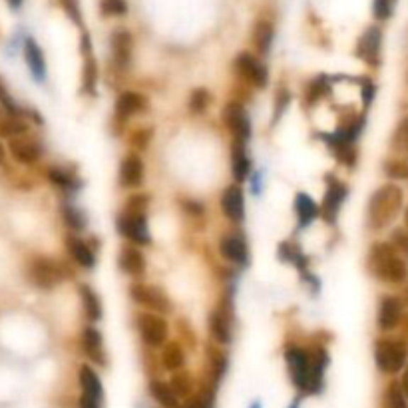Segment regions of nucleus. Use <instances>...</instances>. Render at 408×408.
I'll list each match as a JSON object with an SVG mask.
<instances>
[{
	"instance_id": "f257e3e1",
	"label": "nucleus",
	"mask_w": 408,
	"mask_h": 408,
	"mask_svg": "<svg viewBox=\"0 0 408 408\" xmlns=\"http://www.w3.org/2000/svg\"><path fill=\"white\" fill-rule=\"evenodd\" d=\"M287 368L291 380L301 392L315 395L323 390V378H325L329 355L323 347H315L311 353H307L303 347L291 345L285 351Z\"/></svg>"
},
{
	"instance_id": "f03ea898",
	"label": "nucleus",
	"mask_w": 408,
	"mask_h": 408,
	"mask_svg": "<svg viewBox=\"0 0 408 408\" xmlns=\"http://www.w3.org/2000/svg\"><path fill=\"white\" fill-rule=\"evenodd\" d=\"M367 269L370 275L388 285H404L408 281L407 259L387 241L375 243L368 249Z\"/></svg>"
},
{
	"instance_id": "7ed1b4c3",
	"label": "nucleus",
	"mask_w": 408,
	"mask_h": 408,
	"mask_svg": "<svg viewBox=\"0 0 408 408\" xmlns=\"http://www.w3.org/2000/svg\"><path fill=\"white\" fill-rule=\"evenodd\" d=\"M404 205V192L397 184H387L378 187L370 195L367 207V224L370 229L380 231L392 224L402 211Z\"/></svg>"
},
{
	"instance_id": "20e7f679",
	"label": "nucleus",
	"mask_w": 408,
	"mask_h": 408,
	"mask_svg": "<svg viewBox=\"0 0 408 408\" xmlns=\"http://www.w3.org/2000/svg\"><path fill=\"white\" fill-rule=\"evenodd\" d=\"M375 363L380 373L397 375L408 363V345L402 338H378L375 343Z\"/></svg>"
},
{
	"instance_id": "39448f33",
	"label": "nucleus",
	"mask_w": 408,
	"mask_h": 408,
	"mask_svg": "<svg viewBox=\"0 0 408 408\" xmlns=\"http://www.w3.org/2000/svg\"><path fill=\"white\" fill-rule=\"evenodd\" d=\"M130 297L138 305L150 309L155 315H170L172 313V301L160 287L148 285V283H133L130 287Z\"/></svg>"
},
{
	"instance_id": "423d86ee",
	"label": "nucleus",
	"mask_w": 408,
	"mask_h": 408,
	"mask_svg": "<svg viewBox=\"0 0 408 408\" xmlns=\"http://www.w3.org/2000/svg\"><path fill=\"white\" fill-rule=\"evenodd\" d=\"M28 281L38 289H54L62 279V265L50 257H34L28 263Z\"/></svg>"
},
{
	"instance_id": "0eeeda50",
	"label": "nucleus",
	"mask_w": 408,
	"mask_h": 408,
	"mask_svg": "<svg viewBox=\"0 0 408 408\" xmlns=\"http://www.w3.org/2000/svg\"><path fill=\"white\" fill-rule=\"evenodd\" d=\"M116 227L118 233L130 239L133 245H150V229H148V217L145 214H133V211H126L118 215L116 219Z\"/></svg>"
},
{
	"instance_id": "6e6552de",
	"label": "nucleus",
	"mask_w": 408,
	"mask_h": 408,
	"mask_svg": "<svg viewBox=\"0 0 408 408\" xmlns=\"http://www.w3.org/2000/svg\"><path fill=\"white\" fill-rule=\"evenodd\" d=\"M231 323H233V307H231V295H227L209 315V331H211V337L219 345L231 343V338H233Z\"/></svg>"
},
{
	"instance_id": "1a4fd4ad",
	"label": "nucleus",
	"mask_w": 408,
	"mask_h": 408,
	"mask_svg": "<svg viewBox=\"0 0 408 408\" xmlns=\"http://www.w3.org/2000/svg\"><path fill=\"white\" fill-rule=\"evenodd\" d=\"M138 331L148 347L158 348L165 345L170 326L163 316L155 315V313H142V315H138Z\"/></svg>"
},
{
	"instance_id": "9d476101",
	"label": "nucleus",
	"mask_w": 408,
	"mask_h": 408,
	"mask_svg": "<svg viewBox=\"0 0 408 408\" xmlns=\"http://www.w3.org/2000/svg\"><path fill=\"white\" fill-rule=\"evenodd\" d=\"M326 192L323 197V205L321 207V215L326 224H335L337 221V215L341 211V205L345 202V197L348 194V187L341 180H337L335 175H326Z\"/></svg>"
},
{
	"instance_id": "9b49d317",
	"label": "nucleus",
	"mask_w": 408,
	"mask_h": 408,
	"mask_svg": "<svg viewBox=\"0 0 408 408\" xmlns=\"http://www.w3.org/2000/svg\"><path fill=\"white\" fill-rule=\"evenodd\" d=\"M235 70L243 78L247 84H251L253 88H265L269 82V72L263 66V62L257 58L251 52H241L235 58Z\"/></svg>"
},
{
	"instance_id": "f8f14e48",
	"label": "nucleus",
	"mask_w": 408,
	"mask_h": 408,
	"mask_svg": "<svg viewBox=\"0 0 408 408\" xmlns=\"http://www.w3.org/2000/svg\"><path fill=\"white\" fill-rule=\"evenodd\" d=\"M224 120L229 128V132L233 133V140H241L247 143V140L251 138V120L247 116V110L243 108V104L229 102L225 106Z\"/></svg>"
},
{
	"instance_id": "ddd939ff",
	"label": "nucleus",
	"mask_w": 408,
	"mask_h": 408,
	"mask_svg": "<svg viewBox=\"0 0 408 408\" xmlns=\"http://www.w3.org/2000/svg\"><path fill=\"white\" fill-rule=\"evenodd\" d=\"M148 110H150V102H148V98L143 94L126 90L116 100V122H128L132 116L145 114Z\"/></svg>"
},
{
	"instance_id": "4468645a",
	"label": "nucleus",
	"mask_w": 408,
	"mask_h": 408,
	"mask_svg": "<svg viewBox=\"0 0 408 408\" xmlns=\"http://www.w3.org/2000/svg\"><path fill=\"white\" fill-rule=\"evenodd\" d=\"M380 46H382V32L378 26H370L363 32L357 42V56L365 60L368 66L377 68L380 64Z\"/></svg>"
},
{
	"instance_id": "2eb2a0df",
	"label": "nucleus",
	"mask_w": 408,
	"mask_h": 408,
	"mask_svg": "<svg viewBox=\"0 0 408 408\" xmlns=\"http://www.w3.org/2000/svg\"><path fill=\"white\" fill-rule=\"evenodd\" d=\"M110 48H112V58L118 68H130L133 54V38L126 28H118L110 36Z\"/></svg>"
},
{
	"instance_id": "dca6fc26",
	"label": "nucleus",
	"mask_w": 408,
	"mask_h": 408,
	"mask_svg": "<svg viewBox=\"0 0 408 408\" xmlns=\"http://www.w3.org/2000/svg\"><path fill=\"white\" fill-rule=\"evenodd\" d=\"M402 303L400 299L395 295H385L380 299V305H378V316L377 323L382 331H395L400 321H402Z\"/></svg>"
},
{
	"instance_id": "f3484780",
	"label": "nucleus",
	"mask_w": 408,
	"mask_h": 408,
	"mask_svg": "<svg viewBox=\"0 0 408 408\" xmlns=\"http://www.w3.org/2000/svg\"><path fill=\"white\" fill-rule=\"evenodd\" d=\"M219 253L224 259L231 261L233 265L245 267L249 263V249H247L243 235H225L219 241Z\"/></svg>"
},
{
	"instance_id": "a211bd4d",
	"label": "nucleus",
	"mask_w": 408,
	"mask_h": 408,
	"mask_svg": "<svg viewBox=\"0 0 408 408\" xmlns=\"http://www.w3.org/2000/svg\"><path fill=\"white\" fill-rule=\"evenodd\" d=\"M9 150H11L12 158L18 163H36L42 158V148L40 143L36 140H31L26 136H21V138H12L9 142Z\"/></svg>"
},
{
	"instance_id": "6ab92c4d",
	"label": "nucleus",
	"mask_w": 408,
	"mask_h": 408,
	"mask_svg": "<svg viewBox=\"0 0 408 408\" xmlns=\"http://www.w3.org/2000/svg\"><path fill=\"white\" fill-rule=\"evenodd\" d=\"M143 167L140 153H128L120 163V184L123 187H140L143 184Z\"/></svg>"
},
{
	"instance_id": "aec40b11",
	"label": "nucleus",
	"mask_w": 408,
	"mask_h": 408,
	"mask_svg": "<svg viewBox=\"0 0 408 408\" xmlns=\"http://www.w3.org/2000/svg\"><path fill=\"white\" fill-rule=\"evenodd\" d=\"M118 265L126 275L130 277H142L145 273V257L140 251V247L136 245H123L120 249V257H118Z\"/></svg>"
},
{
	"instance_id": "412c9836",
	"label": "nucleus",
	"mask_w": 408,
	"mask_h": 408,
	"mask_svg": "<svg viewBox=\"0 0 408 408\" xmlns=\"http://www.w3.org/2000/svg\"><path fill=\"white\" fill-rule=\"evenodd\" d=\"M82 347H84V353L88 355V358L92 360L94 365L98 367H106V353H104V343L102 335L96 326H86L82 331Z\"/></svg>"
},
{
	"instance_id": "4be33fe9",
	"label": "nucleus",
	"mask_w": 408,
	"mask_h": 408,
	"mask_svg": "<svg viewBox=\"0 0 408 408\" xmlns=\"http://www.w3.org/2000/svg\"><path fill=\"white\" fill-rule=\"evenodd\" d=\"M221 209L231 221H241L245 217V199L243 192L237 184L229 185L221 195Z\"/></svg>"
},
{
	"instance_id": "5701e85b",
	"label": "nucleus",
	"mask_w": 408,
	"mask_h": 408,
	"mask_svg": "<svg viewBox=\"0 0 408 408\" xmlns=\"http://www.w3.org/2000/svg\"><path fill=\"white\" fill-rule=\"evenodd\" d=\"M66 249L72 259L84 269H92L96 265V251L78 235L72 233L66 237Z\"/></svg>"
},
{
	"instance_id": "b1692460",
	"label": "nucleus",
	"mask_w": 408,
	"mask_h": 408,
	"mask_svg": "<svg viewBox=\"0 0 408 408\" xmlns=\"http://www.w3.org/2000/svg\"><path fill=\"white\" fill-rule=\"evenodd\" d=\"M24 60L31 70L32 78L36 82L46 80V62H44V54H42L40 46L36 44L34 38H26L24 40Z\"/></svg>"
},
{
	"instance_id": "393cba45",
	"label": "nucleus",
	"mask_w": 408,
	"mask_h": 408,
	"mask_svg": "<svg viewBox=\"0 0 408 408\" xmlns=\"http://www.w3.org/2000/svg\"><path fill=\"white\" fill-rule=\"evenodd\" d=\"M251 38H253V46L259 56H267L271 50V44L275 38V26L269 18H259L253 26L251 32Z\"/></svg>"
},
{
	"instance_id": "a878e982",
	"label": "nucleus",
	"mask_w": 408,
	"mask_h": 408,
	"mask_svg": "<svg viewBox=\"0 0 408 408\" xmlns=\"http://www.w3.org/2000/svg\"><path fill=\"white\" fill-rule=\"evenodd\" d=\"M249 170H251V162L247 158V150H245V142L241 140H233L231 143V174L237 184L245 182L249 177Z\"/></svg>"
},
{
	"instance_id": "bb28decb",
	"label": "nucleus",
	"mask_w": 408,
	"mask_h": 408,
	"mask_svg": "<svg viewBox=\"0 0 408 408\" xmlns=\"http://www.w3.org/2000/svg\"><path fill=\"white\" fill-rule=\"evenodd\" d=\"M80 387L82 395H88V397L96 398V400H102L104 402L102 380H100L98 373H96L90 365H84V367L80 368Z\"/></svg>"
},
{
	"instance_id": "cd10ccee",
	"label": "nucleus",
	"mask_w": 408,
	"mask_h": 408,
	"mask_svg": "<svg viewBox=\"0 0 408 408\" xmlns=\"http://www.w3.org/2000/svg\"><path fill=\"white\" fill-rule=\"evenodd\" d=\"M295 214L301 227H307L315 219L316 215H321V207L315 204V199H311L307 194H297L295 197Z\"/></svg>"
},
{
	"instance_id": "c85d7f7f",
	"label": "nucleus",
	"mask_w": 408,
	"mask_h": 408,
	"mask_svg": "<svg viewBox=\"0 0 408 408\" xmlns=\"http://www.w3.org/2000/svg\"><path fill=\"white\" fill-rule=\"evenodd\" d=\"M46 177L50 180L52 184L56 185V187H60L64 192H76L78 187H80V182H78V177L74 174H70L68 170H64V167H58V165H52L46 170Z\"/></svg>"
},
{
	"instance_id": "c756f323",
	"label": "nucleus",
	"mask_w": 408,
	"mask_h": 408,
	"mask_svg": "<svg viewBox=\"0 0 408 408\" xmlns=\"http://www.w3.org/2000/svg\"><path fill=\"white\" fill-rule=\"evenodd\" d=\"M80 297H82V305H84V311H86V316L90 321H100L102 319V303H100V297L94 291L90 285H80Z\"/></svg>"
},
{
	"instance_id": "7c9ffc66",
	"label": "nucleus",
	"mask_w": 408,
	"mask_h": 408,
	"mask_svg": "<svg viewBox=\"0 0 408 408\" xmlns=\"http://www.w3.org/2000/svg\"><path fill=\"white\" fill-rule=\"evenodd\" d=\"M162 363H163V367L167 368V370H172V373L182 370L185 365V353H184V348H182V345H180V343H175V341L167 343L162 353Z\"/></svg>"
},
{
	"instance_id": "2f4dec72",
	"label": "nucleus",
	"mask_w": 408,
	"mask_h": 408,
	"mask_svg": "<svg viewBox=\"0 0 408 408\" xmlns=\"http://www.w3.org/2000/svg\"><path fill=\"white\" fill-rule=\"evenodd\" d=\"M150 395H152L163 408H177V397L170 385L162 380H152L150 382Z\"/></svg>"
},
{
	"instance_id": "473e14b6",
	"label": "nucleus",
	"mask_w": 408,
	"mask_h": 408,
	"mask_svg": "<svg viewBox=\"0 0 408 408\" xmlns=\"http://www.w3.org/2000/svg\"><path fill=\"white\" fill-rule=\"evenodd\" d=\"M96 84H98V64L94 60V56H86L84 60V70H82V90L88 96L96 94Z\"/></svg>"
},
{
	"instance_id": "72a5a7b5",
	"label": "nucleus",
	"mask_w": 408,
	"mask_h": 408,
	"mask_svg": "<svg viewBox=\"0 0 408 408\" xmlns=\"http://www.w3.org/2000/svg\"><path fill=\"white\" fill-rule=\"evenodd\" d=\"M329 92H331V80H329L326 76H316L315 80L307 86V106H315L323 96H329Z\"/></svg>"
},
{
	"instance_id": "f704fd0d",
	"label": "nucleus",
	"mask_w": 408,
	"mask_h": 408,
	"mask_svg": "<svg viewBox=\"0 0 408 408\" xmlns=\"http://www.w3.org/2000/svg\"><path fill=\"white\" fill-rule=\"evenodd\" d=\"M279 259L285 261V263H295L301 271L307 269V259L301 253V249L295 243H291V241H285V243L279 245Z\"/></svg>"
},
{
	"instance_id": "c9c22d12",
	"label": "nucleus",
	"mask_w": 408,
	"mask_h": 408,
	"mask_svg": "<svg viewBox=\"0 0 408 408\" xmlns=\"http://www.w3.org/2000/svg\"><path fill=\"white\" fill-rule=\"evenodd\" d=\"M28 132V122H24L22 118H2L0 120V136H4V138H21L24 133Z\"/></svg>"
},
{
	"instance_id": "e433bc0d",
	"label": "nucleus",
	"mask_w": 408,
	"mask_h": 408,
	"mask_svg": "<svg viewBox=\"0 0 408 408\" xmlns=\"http://www.w3.org/2000/svg\"><path fill=\"white\" fill-rule=\"evenodd\" d=\"M207 357L211 360V377H214V382H219V378L224 377L225 370H227V355H225L221 348L214 347V345H207Z\"/></svg>"
},
{
	"instance_id": "4c0bfd02",
	"label": "nucleus",
	"mask_w": 408,
	"mask_h": 408,
	"mask_svg": "<svg viewBox=\"0 0 408 408\" xmlns=\"http://www.w3.org/2000/svg\"><path fill=\"white\" fill-rule=\"evenodd\" d=\"M211 106V94L205 88H197L189 96V112L197 116V114H205Z\"/></svg>"
},
{
	"instance_id": "58836bf2",
	"label": "nucleus",
	"mask_w": 408,
	"mask_h": 408,
	"mask_svg": "<svg viewBox=\"0 0 408 408\" xmlns=\"http://www.w3.org/2000/svg\"><path fill=\"white\" fill-rule=\"evenodd\" d=\"M62 215H64L66 225H68L70 229H74V231H80V229L86 227V217H84V214H82L78 207H74V205L70 204H64V207H62Z\"/></svg>"
},
{
	"instance_id": "ea45409f",
	"label": "nucleus",
	"mask_w": 408,
	"mask_h": 408,
	"mask_svg": "<svg viewBox=\"0 0 408 408\" xmlns=\"http://www.w3.org/2000/svg\"><path fill=\"white\" fill-rule=\"evenodd\" d=\"M385 174L392 180H408V160L390 158L385 162Z\"/></svg>"
},
{
	"instance_id": "a19ab883",
	"label": "nucleus",
	"mask_w": 408,
	"mask_h": 408,
	"mask_svg": "<svg viewBox=\"0 0 408 408\" xmlns=\"http://www.w3.org/2000/svg\"><path fill=\"white\" fill-rule=\"evenodd\" d=\"M392 148L408 155V114L398 122L397 130L392 133Z\"/></svg>"
},
{
	"instance_id": "79ce46f5",
	"label": "nucleus",
	"mask_w": 408,
	"mask_h": 408,
	"mask_svg": "<svg viewBox=\"0 0 408 408\" xmlns=\"http://www.w3.org/2000/svg\"><path fill=\"white\" fill-rule=\"evenodd\" d=\"M152 136L153 128H138V130H133L132 136H130V143H132L138 152H143V150L150 145V142H152Z\"/></svg>"
},
{
	"instance_id": "37998d69",
	"label": "nucleus",
	"mask_w": 408,
	"mask_h": 408,
	"mask_svg": "<svg viewBox=\"0 0 408 408\" xmlns=\"http://www.w3.org/2000/svg\"><path fill=\"white\" fill-rule=\"evenodd\" d=\"M387 408H408L407 397L402 395L398 382H390L387 390Z\"/></svg>"
},
{
	"instance_id": "c03bdc74",
	"label": "nucleus",
	"mask_w": 408,
	"mask_h": 408,
	"mask_svg": "<svg viewBox=\"0 0 408 408\" xmlns=\"http://www.w3.org/2000/svg\"><path fill=\"white\" fill-rule=\"evenodd\" d=\"M150 205V195L148 194H133L128 197L126 202V211H133V214H145Z\"/></svg>"
},
{
	"instance_id": "a18cd8bd",
	"label": "nucleus",
	"mask_w": 408,
	"mask_h": 408,
	"mask_svg": "<svg viewBox=\"0 0 408 408\" xmlns=\"http://www.w3.org/2000/svg\"><path fill=\"white\" fill-rule=\"evenodd\" d=\"M390 237H392V239H390V245H392L404 259H408V229L398 227V229L392 231Z\"/></svg>"
},
{
	"instance_id": "49530a36",
	"label": "nucleus",
	"mask_w": 408,
	"mask_h": 408,
	"mask_svg": "<svg viewBox=\"0 0 408 408\" xmlns=\"http://www.w3.org/2000/svg\"><path fill=\"white\" fill-rule=\"evenodd\" d=\"M172 390L175 392V397H185L192 392V377L187 373H182V375H175L172 378Z\"/></svg>"
},
{
	"instance_id": "de8ad7c7",
	"label": "nucleus",
	"mask_w": 408,
	"mask_h": 408,
	"mask_svg": "<svg viewBox=\"0 0 408 408\" xmlns=\"http://www.w3.org/2000/svg\"><path fill=\"white\" fill-rule=\"evenodd\" d=\"M102 14L106 16H123L128 12V2L126 0H102Z\"/></svg>"
},
{
	"instance_id": "09e8293b",
	"label": "nucleus",
	"mask_w": 408,
	"mask_h": 408,
	"mask_svg": "<svg viewBox=\"0 0 408 408\" xmlns=\"http://www.w3.org/2000/svg\"><path fill=\"white\" fill-rule=\"evenodd\" d=\"M395 4H397V0H375V4H373L375 18L377 21H388L392 11H395Z\"/></svg>"
},
{
	"instance_id": "8fccbe9b",
	"label": "nucleus",
	"mask_w": 408,
	"mask_h": 408,
	"mask_svg": "<svg viewBox=\"0 0 408 408\" xmlns=\"http://www.w3.org/2000/svg\"><path fill=\"white\" fill-rule=\"evenodd\" d=\"M289 102H291V92L287 88H279V92L275 96V118H273V123L279 122V118L287 110Z\"/></svg>"
},
{
	"instance_id": "3c124183",
	"label": "nucleus",
	"mask_w": 408,
	"mask_h": 408,
	"mask_svg": "<svg viewBox=\"0 0 408 408\" xmlns=\"http://www.w3.org/2000/svg\"><path fill=\"white\" fill-rule=\"evenodd\" d=\"M60 4L72 21L76 22V24H82V14H80V6H78V0H60Z\"/></svg>"
},
{
	"instance_id": "603ef678",
	"label": "nucleus",
	"mask_w": 408,
	"mask_h": 408,
	"mask_svg": "<svg viewBox=\"0 0 408 408\" xmlns=\"http://www.w3.org/2000/svg\"><path fill=\"white\" fill-rule=\"evenodd\" d=\"M360 96H363V104H365V108L370 106L373 102V98H375V84L365 78V80H360Z\"/></svg>"
},
{
	"instance_id": "864d4df0",
	"label": "nucleus",
	"mask_w": 408,
	"mask_h": 408,
	"mask_svg": "<svg viewBox=\"0 0 408 408\" xmlns=\"http://www.w3.org/2000/svg\"><path fill=\"white\" fill-rule=\"evenodd\" d=\"M80 408H102V400H96V398L88 397V395H82Z\"/></svg>"
},
{
	"instance_id": "5fc2aeb1",
	"label": "nucleus",
	"mask_w": 408,
	"mask_h": 408,
	"mask_svg": "<svg viewBox=\"0 0 408 408\" xmlns=\"http://www.w3.org/2000/svg\"><path fill=\"white\" fill-rule=\"evenodd\" d=\"M185 211H189V214L194 215H202L205 214V207L202 204H195V202H187L185 204Z\"/></svg>"
},
{
	"instance_id": "6e6d98bb",
	"label": "nucleus",
	"mask_w": 408,
	"mask_h": 408,
	"mask_svg": "<svg viewBox=\"0 0 408 408\" xmlns=\"http://www.w3.org/2000/svg\"><path fill=\"white\" fill-rule=\"evenodd\" d=\"M400 390H402V395L408 398V363L407 367H404V370H402V378H400Z\"/></svg>"
},
{
	"instance_id": "4d7b16f0",
	"label": "nucleus",
	"mask_w": 408,
	"mask_h": 408,
	"mask_svg": "<svg viewBox=\"0 0 408 408\" xmlns=\"http://www.w3.org/2000/svg\"><path fill=\"white\" fill-rule=\"evenodd\" d=\"M398 326H402V333H404V338H402V341L408 345V313L407 315H402V321H400V325Z\"/></svg>"
},
{
	"instance_id": "13d9d810",
	"label": "nucleus",
	"mask_w": 408,
	"mask_h": 408,
	"mask_svg": "<svg viewBox=\"0 0 408 408\" xmlns=\"http://www.w3.org/2000/svg\"><path fill=\"white\" fill-rule=\"evenodd\" d=\"M400 303H402V307H408V281L404 283V287H402V293H400Z\"/></svg>"
},
{
	"instance_id": "bf43d9fd",
	"label": "nucleus",
	"mask_w": 408,
	"mask_h": 408,
	"mask_svg": "<svg viewBox=\"0 0 408 408\" xmlns=\"http://www.w3.org/2000/svg\"><path fill=\"white\" fill-rule=\"evenodd\" d=\"M9 4H11L12 9H18L22 4V0H9Z\"/></svg>"
},
{
	"instance_id": "052dcab7",
	"label": "nucleus",
	"mask_w": 408,
	"mask_h": 408,
	"mask_svg": "<svg viewBox=\"0 0 408 408\" xmlns=\"http://www.w3.org/2000/svg\"><path fill=\"white\" fill-rule=\"evenodd\" d=\"M404 229H408V205L407 209H404Z\"/></svg>"
},
{
	"instance_id": "680f3d73",
	"label": "nucleus",
	"mask_w": 408,
	"mask_h": 408,
	"mask_svg": "<svg viewBox=\"0 0 408 408\" xmlns=\"http://www.w3.org/2000/svg\"><path fill=\"white\" fill-rule=\"evenodd\" d=\"M4 162V148H2V145H0V163Z\"/></svg>"
},
{
	"instance_id": "e2e57ef3",
	"label": "nucleus",
	"mask_w": 408,
	"mask_h": 408,
	"mask_svg": "<svg viewBox=\"0 0 408 408\" xmlns=\"http://www.w3.org/2000/svg\"><path fill=\"white\" fill-rule=\"evenodd\" d=\"M249 408H261V402H253Z\"/></svg>"
},
{
	"instance_id": "0e129e2a",
	"label": "nucleus",
	"mask_w": 408,
	"mask_h": 408,
	"mask_svg": "<svg viewBox=\"0 0 408 408\" xmlns=\"http://www.w3.org/2000/svg\"><path fill=\"white\" fill-rule=\"evenodd\" d=\"M289 408H299V400H295V402H293Z\"/></svg>"
}]
</instances>
